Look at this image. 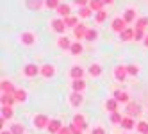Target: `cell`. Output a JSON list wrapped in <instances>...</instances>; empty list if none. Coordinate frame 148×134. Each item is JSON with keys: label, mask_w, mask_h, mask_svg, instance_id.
Segmentation results:
<instances>
[{"label": "cell", "mask_w": 148, "mask_h": 134, "mask_svg": "<svg viewBox=\"0 0 148 134\" xmlns=\"http://www.w3.org/2000/svg\"><path fill=\"white\" fill-rule=\"evenodd\" d=\"M112 2H114V0H103V4H105V5H111Z\"/></svg>", "instance_id": "cell-46"}, {"label": "cell", "mask_w": 148, "mask_h": 134, "mask_svg": "<svg viewBox=\"0 0 148 134\" xmlns=\"http://www.w3.org/2000/svg\"><path fill=\"white\" fill-rule=\"evenodd\" d=\"M88 74H89L91 77L97 79V77H100V75L103 74V68H102L100 63H91V65H89V70H88Z\"/></svg>", "instance_id": "cell-13"}, {"label": "cell", "mask_w": 148, "mask_h": 134, "mask_svg": "<svg viewBox=\"0 0 148 134\" xmlns=\"http://www.w3.org/2000/svg\"><path fill=\"white\" fill-rule=\"evenodd\" d=\"M91 134H105V129H103V127H95V129L91 131Z\"/></svg>", "instance_id": "cell-44"}, {"label": "cell", "mask_w": 148, "mask_h": 134, "mask_svg": "<svg viewBox=\"0 0 148 134\" xmlns=\"http://www.w3.org/2000/svg\"><path fill=\"white\" fill-rule=\"evenodd\" d=\"M136 129H137V132H141V134H148V123L145 120H141V122H137Z\"/></svg>", "instance_id": "cell-34"}, {"label": "cell", "mask_w": 148, "mask_h": 134, "mask_svg": "<svg viewBox=\"0 0 148 134\" xmlns=\"http://www.w3.org/2000/svg\"><path fill=\"white\" fill-rule=\"evenodd\" d=\"M88 30H89V27H88V25H84V23H79L75 29H73V38H75L77 41H80V39H86V34H88Z\"/></svg>", "instance_id": "cell-6"}, {"label": "cell", "mask_w": 148, "mask_h": 134, "mask_svg": "<svg viewBox=\"0 0 148 134\" xmlns=\"http://www.w3.org/2000/svg\"><path fill=\"white\" fill-rule=\"evenodd\" d=\"M125 113H127V116H137L141 113V107H139V104H136V102H129L127 104V107H125Z\"/></svg>", "instance_id": "cell-10"}, {"label": "cell", "mask_w": 148, "mask_h": 134, "mask_svg": "<svg viewBox=\"0 0 148 134\" xmlns=\"http://www.w3.org/2000/svg\"><path fill=\"white\" fill-rule=\"evenodd\" d=\"M134 29H136V27H134ZM145 38H146L145 29H136V30H134V39H136V41H143Z\"/></svg>", "instance_id": "cell-36"}, {"label": "cell", "mask_w": 148, "mask_h": 134, "mask_svg": "<svg viewBox=\"0 0 148 134\" xmlns=\"http://www.w3.org/2000/svg\"><path fill=\"white\" fill-rule=\"evenodd\" d=\"M39 71H41V66H38L34 63H29V65L23 66V75L25 77H36Z\"/></svg>", "instance_id": "cell-7"}, {"label": "cell", "mask_w": 148, "mask_h": 134, "mask_svg": "<svg viewBox=\"0 0 148 134\" xmlns=\"http://www.w3.org/2000/svg\"><path fill=\"white\" fill-rule=\"evenodd\" d=\"M86 80H84V79H77V80H73L71 82V89L73 91H79V93H82V91L84 89H86Z\"/></svg>", "instance_id": "cell-23"}, {"label": "cell", "mask_w": 148, "mask_h": 134, "mask_svg": "<svg viewBox=\"0 0 148 134\" xmlns=\"http://www.w3.org/2000/svg\"><path fill=\"white\" fill-rule=\"evenodd\" d=\"M20 41H22V45L30 47V45L36 43V34L32 32V30H23V32L20 34Z\"/></svg>", "instance_id": "cell-4"}, {"label": "cell", "mask_w": 148, "mask_h": 134, "mask_svg": "<svg viewBox=\"0 0 148 134\" xmlns=\"http://www.w3.org/2000/svg\"><path fill=\"white\" fill-rule=\"evenodd\" d=\"M93 9L89 7V5H86V7H79V16L80 18H89V16H93Z\"/></svg>", "instance_id": "cell-29"}, {"label": "cell", "mask_w": 148, "mask_h": 134, "mask_svg": "<svg viewBox=\"0 0 148 134\" xmlns=\"http://www.w3.org/2000/svg\"><path fill=\"white\" fill-rule=\"evenodd\" d=\"M120 125H121V129H125V131H132V129L137 125V123L134 122V118H132V116H123V120H121Z\"/></svg>", "instance_id": "cell-20"}, {"label": "cell", "mask_w": 148, "mask_h": 134, "mask_svg": "<svg viewBox=\"0 0 148 134\" xmlns=\"http://www.w3.org/2000/svg\"><path fill=\"white\" fill-rule=\"evenodd\" d=\"M57 134H71V129H70V125H64V127H62Z\"/></svg>", "instance_id": "cell-43"}, {"label": "cell", "mask_w": 148, "mask_h": 134, "mask_svg": "<svg viewBox=\"0 0 148 134\" xmlns=\"http://www.w3.org/2000/svg\"><path fill=\"white\" fill-rule=\"evenodd\" d=\"M127 71H129V75L136 77L137 74H139V66L137 65H127Z\"/></svg>", "instance_id": "cell-39"}, {"label": "cell", "mask_w": 148, "mask_h": 134, "mask_svg": "<svg viewBox=\"0 0 148 134\" xmlns=\"http://www.w3.org/2000/svg\"><path fill=\"white\" fill-rule=\"evenodd\" d=\"M25 4L30 11H41L45 7V0H25Z\"/></svg>", "instance_id": "cell-15"}, {"label": "cell", "mask_w": 148, "mask_h": 134, "mask_svg": "<svg viewBox=\"0 0 148 134\" xmlns=\"http://www.w3.org/2000/svg\"><path fill=\"white\" fill-rule=\"evenodd\" d=\"M64 22H66V27L75 29V27L79 25V18H77V16H73V14H70V16H66V18H64Z\"/></svg>", "instance_id": "cell-30"}, {"label": "cell", "mask_w": 148, "mask_h": 134, "mask_svg": "<svg viewBox=\"0 0 148 134\" xmlns=\"http://www.w3.org/2000/svg\"><path fill=\"white\" fill-rule=\"evenodd\" d=\"M112 75H114V79L118 80V82H125V79H127V75H129V71H127V66H116L114 68V71H112Z\"/></svg>", "instance_id": "cell-8"}, {"label": "cell", "mask_w": 148, "mask_h": 134, "mask_svg": "<svg viewBox=\"0 0 148 134\" xmlns=\"http://www.w3.org/2000/svg\"><path fill=\"white\" fill-rule=\"evenodd\" d=\"M143 43H145V47H146V48H148V34H146V38H145V39H143Z\"/></svg>", "instance_id": "cell-47"}, {"label": "cell", "mask_w": 148, "mask_h": 134, "mask_svg": "<svg viewBox=\"0 0 148 134\" xmlns=\"http://www.w3.org/2000/svg\"><path fill=\"white\" fill-rule=\"evenodd\" d=\"M111 123H112V125H120V123H121V120H123V116H121V113L120 111H116V113H111Z\"/></svg>", "instance_id": "cell-31"}, {"label": "cell", "mask_w": 148, "mask_h": 134, "mask_svg": "<svg viewBox=\"0 0 148 134\" xmlns=\"http://www.w3.org/2000/svg\"><path fill=\"white\" fill-rule=\"evenodd\" d=\"M123 20H125L127 23H136V20H137L136 9H134V7H127L125 11H123Z\"/></svg>", "instance_id": "cell-12"}, {"label": "cell", "mask_w": 148, "mask_h": 134, "mask_svg": "<svg viewBox=\"0 0 148 134\" xmlns=\"http://www.w3.org/2000/svg\"><path fill=\"white\" fill-rule=\"evenodd\" d=\"M61 5V0H45V7L47 9H57Z\"/></svg>", "instance_id": "cell-38"}, {"label": "cell", "mask_w": 148, "mask_h": 134, "mask_svg": "<svg viewBox=\"0 0 148 134\" xmlns=\"http://www.w3.org/2000/svg\"><path fill=\"white\" fill-rule=\"evenodd\" d=\"M0 134H13V132H11V129H9V131H5V129H2V132H0Z\"/></svg>", "instance_id": "cell-45"}, {"label": "cell", "mask_w": 148, "mask_h": 134, "mask_svg": "<svg viewBox=\"0 0 148 134\" xmlns=\"http://www.w3.org/2000/svg\"><path fill=\"white\" fill-rule=\"evenodd\" d=\"M71 39L68 38V36H59V39H57V47L61 48V50H70L71 48Z\"/></svg>", "instance_id": "cell-19"}, {"label": "cell", "mask_w": 148, "mask_h": 134, "mask_svg": "<svg viewBox=\"0 0 148 134\" xmlns=\"http://www.w3.org/2000/svg\"><path fill=\"white\" fill-rule=\"evenodd\" d=\"M11 132L13 134H25V127L22 123H13L11 125Z\"/></svg>", "instance_id": "cell-35"}, {"label": "cell", "mask_w": 148, "mask_h": 134, "mask_svg": "<svg viewBox=\"0 0 148 134\" xmlns=\"http://www.w3.org/2000/svg\"><path fill=\"white\" fill-rule=\"evenodd\" d=\"M107 20V11H98L97 14H95V22L97 23H102V22H105Z\"/></svg>", "instance_id": "cell-37"}, {"label": "cell", "mask_w": 148, "mask_h": 134, "mask_svg": "<svg viewBox=\"0 0 148 134\" xmlns=\"http://www.w3.org/2000/svg\"><path fill=\"white\" fill-rule=\"evenodd\" d=\"M32 123H34V127H36L38 131H41V129H48L50 118H48L47 115H36L34 120H32Z\"/></svg>", "instance_id": "cell-3"}, {"label": "cell", "mask_w": 148, "mask_h": 134, "mask_svg": "<svg viewBox=\"0 0 148 134\" xmlns=\"http://www.w3.org/2000/svg\"><path fill=\"white\" fill-rule=\"evenodd\" d=\"M89 7L95 13H98V11H103L105 4H103V0H89Z\"/></svg>", "instance_id": "cell-26"}, {"label": "cell", "mask_w": 148, "mask_h": 134, "mask_svg": "<svg viewBox=\"0 0 148 134\" xmlns=\"http://www.w3.org/2000/svg\"><path fill=\"white\" fill-rule=\"evenodd\" d=\"M134 27H127L125 30H123V32H120V39L121 41H132L134 39Z\"/></svg>", "instance_id": "cell-22"}, {"label": "cell", "mask_w": 148, "mask_h": 134, "mask_svg": "<svg viewBox=\"0 0 148 134\" xmlns=\"http://www.w3.org/2000/svg\"><path fill=\"white\" fill-rule=\"evenodd\" d=\"M13 116H14L13 106H2V118H5V120H11Z\"/></svg>", "instance_id": "cell-28"}, {"label": "cell", "mask_w": 148, "mask_h": 134, "mask_svg": "<svg viewBox=\"0 0 148 134\" xmlns=\"http://www.w3.org/2000/svg\"><path fill=\"white\" fill-rule=\"evenodd\" d=\"M14 98H16V102H25V100H27V91L22 89V88L16 89V91H14Z\"/></svg>", "instance_id": "cell-32"}, {"label": "cell", "mask_w": 148, "mask_h": 134, "mask_svg": "<svg viewBox=\"0 0 148 134\" xmlns=\"http://www.w3.org/2000/svg\"><path fill=\"white\" fill-rule=\"evenodd\" d=\"M97 38H98V30H97V29H89L88 34H86V39H88V41H95Z\"/></svg>", "instance_id": "cell-40"}, {"label": "cell", "mask_w": 148, "mask_h": 134, "mask_svg": "<svg viewBox=\"0 0 148 134\" xmlns=\"http://www.w3.org/2000/svg\"><path fill=\"white\" fill-rule=\"evenodd\" d=\"M68 102H70V106L73 109H79L82 104H84V95L79 93V91H71L70 97H68Z\"/></svg>", "instance_id": "cell-2"}, {"label": "cell", "mask_w": 148, "mask_h": 134, "mask_svg": "<svg viewBox=\"0 0 148 134\" xmlns=\"http://www.w3.org/2000/svg\"><path fill=\"white\" fill-rule=\"evenodd\" d=\"M70 77H71V80L82 79V77H84V68L79 66V65H73V66L70 68Z\"/></svg>", "instance_id": "cell-14"}, {"label": "cell", "mask_w": 148, "mask_h": 134, "mask_svg": "<svg viewBox=\"0 0 148 134\" xmlns=\"http://www.w3.org/2000/svg\"><path fill=\"white\" fill-rule=\"evenodd\" d=\"M56 13H57V16H61V18H66V16H70V14H71V5H70V4H62V2H61V5L56 9Z\"/></svg>", "instance_id": "cell-17"}, {"label": "cell", "mask_w": 148, "mask_h": 134, "mask_svg": "<svg viewBox=\"0 0 148 134\" xmlns=\"http://www.w3.org/2000/svg\"><path fill=\"white\" fill-rule=\"evenodd\" d=\"M73 123H77V125H79V127H82V129H88L86 116H84V115H80V113H77V115L73 116Z\"/></svg>", "instance_id": "cell-25"}, {"label": "cell", "mask_w": 148, "mask_h": 134, "mask_svg": "<svg viewBox=\"0 0 148 134\" xmlns=\"http://www.w3.org/2000/svg\"><path fill=\"white\" fill-rule=\"evenodd\" d=\"M82 52H84L82 43H80V41H73V45H71V48H70V54H71V56H80Z\"/></svg>", "instance_id": "cell-24"}, {"label": "cell", "mask_w": 148, "mask_h": 134, "mask_svg": "<svg viewBox=\"0 0 148 134\" xmlns=\"http://www.w3.org/2000/svg\"><path fill=\"white\" fill-rule=\"evenodd\" d=\"M112 97L118 100L120 104H129V102H130V95L127 93V91H123V89H116L112 93Z\"/></svg>", "instance_id": "cell-9"}, {"label": "cell", "mask_w": 148, "mask_h": 134, "mask_svg": "<svg viewBox=\"0 0 148 134\" xmlns=\"http://www.w3.org/2000/svg\"><path fill=\"white\" fill-rule=\"evenodd\" d=\"M0 102H2V106H13L16 98L14 95H9V93H2V98H0Z\"/></svg>", "instance_id": "cell-27"}, {"label": "cell", "mask_w": 148, "mask_h": 134, "mask_svg": "<svg viewBox=\"0 0 148 134\" xmlns=\"http://www.w3.org/2000/svg\"><path fill=\"white\" fill-rule=\"evenodd\" d=\"M70 129H71V134H82V132H84V129L79 127L77 123H73V122L70 123Z\"/></svg>", "instance_id": "cell-41"}, {"label": "cell", "mask_w": 148, "mask_h": 134, "mask_svg": "<svg viewBox=\"0 0 148 134\" xmlns=\"http://www.w3.org/2000/svg\"><path fill=\"white\" fill-rule=\"evenodd\" d=\"M39 74L43 75L45 79H50V77L56 75V66H54V65H43V66H41V71H39Z\"/></svg>", "instance_id": "cell-18"}, {"label": "cell", "mask_w": 148, "mask_h": 134, "mask_svg": "<svg viewBox=\"0 0 148 134\" xmlns=\"http://www.w3.org/2000/svg\"><path fill=\"white\" fill-rule=\"evenodd\" d=\"M79 7H86V5H89V0H73Z\"/></svg>", "instance_id": "cell-42"}, {"label": "cell", "mask_w": 148, "mask_h": 134, "mask_svg": "<svg viewBox=\"0 0 148 134\" xmlns=\"http://www.w3.org/2000/svg\"><path fill=\"white\" fill-rule=\"evenodd\" d=\"M118 107H120V102L116 100L114 97L105 100V109H107L109 113H116V111H118Z\"/></svg>", "instance_id": "cell-21"}, {"label": "cell", "mask_w": 148, "mask_h": 134, "mask_svg": "<svg viewBox=\"0 0 148 134\" xmlns=\"http://www.w3.org/2000/svg\"><path fill=\"white\" fill-rule=\"evenodd\" d=\"M62 127H64V125H62V122H61V120L52 118V120H50V123H48V129H47V131H48L50 134H57Z\"/></svg>", "instance_id": "cell-11"}, {"label": "cell", "mask_w": 148, "mask_h": 134, "mask_svg": "<svg viewBox=\"0 0 148 134\" xmlns=\"http://www.w3.org/2000/svg\"><path fill=\"white\" fill-rule=\"evenodd\" d=\"M0 89H2V93H9V95H14V91H16V88L13 86V82L7 80V79H4L2 82H0Z\"/></svg>", "instance_id": "cell-16"}, {"label": "cell", "mask_w": 148, "mask_h": 134, "mask_svg": "<svg viewBox=\"0 0 148 134\" xmlns=\"http://www.w3.org/2000/svg\"><path fill=\"white\" fill-rule=\"evenodd\" d=\"M134 27H136V29H146V27H148V16H141V18H137Z\"/></svg>", "instance_id": "cell-33"}, {"label": "cell", "mask_w": 148, "mask_h": 134, "mask_svg": "<svg viewBox=\"0 0 148 134\" xmlns=\"http://www.w3.org/2000/svg\"><path fill=\"white\" fill-rule=\"evenodd\" d=\"M50 29L54 30L56 34H64V30L68 29L66 27V22H64V18H61V16H57V18H54V20H50Z\"/></svg>", "instance_id": "cell-1"}, {"label": "cell", "mask_w": 148, "mask_h": 134, "mask_svg": "<svg viewBox=\"0 0 148 134\" xmlns=\"http://www.w3.org/2000/svg\"><path fill=\"white\" fill-rule=\"evenodd\" d=\"M127 25H129V23H127L125 20H123V16H116L112 22H111V29L114 30V32H118V34L123 32V30L127 29Z\"/></svg>", "instance_id": "cell-5"}]
</instances>
